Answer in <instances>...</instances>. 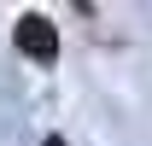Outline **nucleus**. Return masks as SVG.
<instances>
[{
  "mask_svg": "<svg viewBox=\"0 0 152 146\" xmlns=\"http://www.w3.org/2000/svg\"><path fill=\"white\" fill-rule=\"evenodd\" d=\"M41 146H64V140H58V134H47V140H41Z\"/></svg>",
  "mask_w": 152,
  "mask_h": 146,
  "instance_id": "nucleus-2",
  "label": "nucleus"
},
{
  "mask_svg": "<svg viewBox=\"0 0 152 146\" xmlns=\"http://www.w3.org/2000/svg\"><path fill=\"white\" fill-rule=\"evenodd\" d=\"M12 41H18V53L41 58V64H53V58H58V29L41 18V12H23L18 29H12Z\"/></svg>",
  "mask_w": 152,
  "mask_h": 146,
  "instance_id": "nucleus-1",
  "label": "nucleus"
}]
</instances>
